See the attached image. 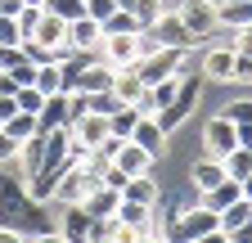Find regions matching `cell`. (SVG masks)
<instances>
[{"label": "cell", "instance_id": "obj_1", "mask_svg": "<svg viewBox=\"0 0 252 243\" xmlns=\"http://www.w3.org/2000/svg\"><path fill=\"white\" fill-rule=\"evenodd\" d=\"M212 230H220V216H216L212 207L194 203V207H171V216L162 225V239L167 243H194V239H203Z\"/></svg>", "mask_w": 252, "mask_h": 243}, {"label": "cell", "instance_id": "obj_2", "mask_svg": "<svg viewBox=\"0 0 252 243\" xmlns=\"http://www.w3.org/2000/svg\"><path fill=\"white\" fill-rule=\"evenodd\" d=\"M32 216H41V203H32L23 176H0V225H14L27 234Z\"/></svg>", "mask_w": 252, "mask_h": 243}, {"label": "cell", "instance_id": "obj_3", "mask_svg": "<svg viewBox=\"0 0 252 243\" xmlns=\"http://www.w3.org/2000/svg\"><path fill=\"white\" fill-rule=\"evenodd\" d=\"M203 90H207V77L203 72H180V86H176V99L162 108V113H158V126H162L167 135L180 126V122L189 117V113H194L198 108V99H203Z\"/></svg>", "mask_w": 252, "mask_h": 243}, {"label": "cell", "instance_id": "obj_4", "mask_svg": "<svg viewBox=\"0 0 252 243\" xmlns=\"http://www.w3.org/2000/svg\"><path fill=\"white\" fill-rule=\"evenodd\" d=\"M158 41L149 36V32H122V36H104V45H99V59L108 68H131V63H140V54H149Z\"/></svg>", "mask_w": 252, "mask_h": 243}, {"label": "cell", "instance_id": "obj_5", "mask_svg": "<svg viewBox=\"0 0 252 243\" xmlns=\"http://www.w3.org/2000/svg\"><path fill=\"white\" fill-rule=\"evenodd\" d=\"M135 72L144 77V86H158V81L185 72V50H176V45H153L149 54H140Z\"/></svg>", "mask_w": 252, "mask_h": 243}, {"label": "cell", "instance_id": "obj_6", "mask_svg": "<svg viewBox=\"0 0 252 243\" xmlns=\"http://www.w3.org/2000/svg\"><path fill=\"white\" fill-rule=\"evenodd\" d=\"M176 14L185 18V27H189V32H194L203 45L220 32V18H216V0H180V5H176Z\"/></svg>", "mask_w": 252, "mask_h": 243}, {"label": "cell", "instance_id": "obj_7", "mask_svg": "<svg viewBox=\"0 0 252 243\" xmlns=\"http://www.w3.org/2000/svg\"><path fill=\"white\" fill-rule=\"evenodd\" d=\"M203 149H207V158H225L230 149H239V126L225 113H212L203 122Z\"/></svg>", "mask_w": 252, "mask_h": 243}, {"label": "cell", "instance_id": "obj_8", "mask_svg": "<svg viewBox=\"0 0 252 243\" xmlns=\"http://www.w3.org/2000/svg\"><path fill=\"white\" fill-rule=\"evenodd\" d=\"M149 36H153L158 45H176V50H198V45H203V41L185 27V18H180L176 9H167L162 18H158V23L149 27Z\"/></svg>", "mask_w": 252, "mask_h": 243}, {"label": "cell", "instance_id": "obj_9", "mask_svg": "<svg viewBox=\"0 0 252 243\" xmlns=\"http://www.w3.org/2000/svg\"><path fill=\"white\" fill-rule=\"evenodd\" d=\"M234 54H239V50L225 45V41H216V45L207 41V45H203V68H198V72L207 77V86H212V81H216V86L234 81Z\"/></svg>", "mask_w": 252, "mask_h": 243}, {"label": "cell", "instance_id": "obj_10", "mask_svg": "<svg viewBox=\"0 0 252 243\" xmlns=\"http://www.w3.org/2000/svg\"><path fill=\"white\" fill-rule=\"evenodd\" d=\"M68 131H72V140H77L81 149H104V144L113 140V131H108V117H104V113H81Z\"/></svg>", "mask_w": 252, "mask_h": 243}, {"label": "cell", "instance_id": "obj_11", "mask_svg": "<svg viewBox=\"0 0 252 243\" xmlns=\"http://www.w3.org/2000/svg\"><path fill=\"white\" fill-rule=\"evenodd\" d=\"M153 162H158V158L149 153L144 144H135V140H122L117 153H113V167L126 171V176H144V171H153Z\"/></svg>", "mask_w": 252, "mask_h": 243}, {"label": "cell", "instance_id": "obj_12", "mask_svg": "<svg viewBox=\"0 0 252 243\" xmlns=\"http://www.w3.org/2000/svg\"><path fill=\"white\" fill-rule=\"evenodd\" d=\"M68 45H72V50H90V54H99V45H104V23H94L90 14L72 18V23H68Z\"/></svg>", "mask_w": 252, "mask_h": 243}, {"label": "cell", "instance_id": "obj_13", "mask_svg": "<svg viewBox=\"0 0 252 243\" xmlns=\"http://www.w3.org/2000/svg\"><path fill=\"white\" fill-rule=\"evenodd\" d=\"M90 225H94V216H90L81 203L59 212V234L68 239V243H90Z\"/></svg>", "mask_w": 252, "mask_h": 243}, {"label": "cell", "instance_id": "obj_14", "mask_svg": "<svg viewBox=\"0 0 252 243\" xmlns=\"http://www.w3.org/2000/svg\"><path fill=\"white\" fill-rule=\"evenodd\" d=\"M32 45H41V50H63V45H68V23L45 9L41 23H36V32H32Z\"/></svg>", "mask_w": 252, "mask_h": 243}, {"label": "cell", "instance_id": "obj_15", "mask_svg": "<svg viewBox=\"0 0 252 243\" xmlns=\"http://www.w3.org/2000/svg\"><path fill=\"white\" fill-rule=\"evenodd\" d=\"M144 90H149V86H144V77L135 72V63H131V68H113V95H117L122 104H140Z\"/></svg>", "mask_w": 252, "mask_h": 243}, {"label": "cell", "instance_id": "obj_16", "mask_svg": "<svg viewBox=\"0 0 252 243\" xmlns=\"http://www.w3.org/2000/svg\"><path fill=\"white\" fill-rule=\"evenodd\" d=\"M72 90H86V95H94V90H113V68L104 63V59H94V63H86L77 72Z\"/></svg>", "mask_w": 252, "mask_h": 243}, {"label": "cell", "instance_id": "obj_17", "mask_svg": "<svg viewBox=\"0 0 252 243\" xmlns=\"http://www.w3.org/2000/svg\"><path fill=\"white\" fill-rule=\"evenodd\" d=\"M122 198H131V203H144V207H158V203H162V189H158L153 171H144V176H131V180H126Z\"/></svg>", "mask_w": 252, "mask_h": 243}, {"label": "cell", "instance_id": "obj_18", "mask_svg": "<svg viewBox=\"0 0 252 243\" xmlns=\"http://www.w3.org/2000/svg\"><path fill=\"white\" fill-rule=\"evenodd\" d=\"M189 180H194L198 194H207V189H216L220 180H225V162L220 158H198L194 167H189Z\"/></svg>", "mask_w": 252, "mask_h": 243}, {"label": "cell", "instance_id": "obj_19", "mask_svg": "<svg viewBox=\"0 0 252 243\" xmlns=\"http://www.w3.org/2000/svg\"><path fill=\"white\" fill-rule=\"evenodd\" d=\"M131 140L144 144L153 158H162V149H167V131L158 126V117H140V122H135V131H131Z\"/></svg>", "mask_w": 252, "mask_h": 243}, {"label": "cell", "instance_id": "obj_20", "mask_svg": "<svg viewBox=\"0 0 252 243\" xmlns=\"http://www.w3.org/2000/svg\"><path fill=\"white\" fill-rule=\"evenodd\" d=\"M117 203H122V194H117V189H108L104 180H99V185L86 194V203H81V207L90 212V216H99V221H104V216H117Z\"/></svg>", "mask_w": 252, "mask_h": 243}, {"label": "cell", "instance_id": "obj_21", "mask_svg": "<svg viewBox=\"0 0 252 243\" xmlns=\"http://www.w3.org/2000/svg\"><path fill=\"white\" fill-rule=\"evenodd\" d=\"M117 221H126V225H140L144 234H153V225H158V207H144V203L122 198V203H117Z\"/></svg>", "mask_w": 252, "mask_h": 243}, {"label": "cell", "instance_id": "obj_22", "mask_svg": "<svg viewBox=\"0 0 252 243\" xmlns=\"http://www.w3.org/2000/svg\"><path fill=\"white\" fill-rule=\"evenodd\" d=\"M239 198H243V189H239V180H230V176H225V180H220V185H216V189H207V194H198V203H203V207H212V212H216V216H220V212H225L230 203H239Z\"/></svg>", "mask_w": 252, "mask_h": 243}, {"label": "cell", "instance_id": "obj_23", "mask_svg": "<svg viewBox=\"0 0 252 243\" xmlns=\"http://www.w3.org/2000/svg\"><path fill=\"white\" fill-rule=\"evenodd\" d=\"M36 122H41V135H45V131H59V126H68V95H50L45 108L36 113Z\"/></svg>", "mask_w": 252, "mask_h": 243}, {"label": "cell", "instance_id": "obj_24", "mask_svg": "<svg viewBox=\"0 0 252 243\" xmlns=\"http://www.w3.org/2000/svg\"><path fill=\"white\" fill-rule=\"evenodd\" d=\"M140 117H144V113H140L135 104H117V108L108 113V131H113L117 140H131V131H135Z\"/></svg>", "mask_w": 252, "mask_h": 243}, {"label": "cell", "instance_id": "obj_25", "mask_svg": "<svg viewBox=\"0 0 252 243\" xmlns=\"http://www.w3.org/2000/svg\"><path fill=\"white\" fill-rule=\"evenodd\" d=\"M5 135H9V140H18V144H27L32 135H41V122H36V113H23V108H18V113L5 122Z\"/></svg>", "mask_w": 252, "mask_h": 243}, {"label": "cell", "instance_id": "obj_26", "mask_svg": "<svg viewBox=\"0 0 252 243\" xmlns=\"http://www.w3.org/2000/svg\"><path fill=\"white\" fill-rule=\"evenodd\" d=\"M36 90L50 99V95H63V68L59 59H50V63H36Z\"/></svg>", "mask_w": 252, "mask_h": 243}, {"label": "cell", "instance_id": "obj_27", "mask_svg": "<svg viewBox=\"0 0 252 243\" xmlns=\"http://www.w3.org/2000/svg\"><path fill=\"white\" fill-rule=\"evenodd\" d=\"M248 221H252V198H239V203H230L225 212H220V230H225V234L243 230Z\"/></svg>", "mask_w": 252, "mask_h": 243}, {"label": "cell", "instance_id": "obj_28", "mask_svg": "<svg viewBox=\"0 0 252 243\" xmlns=\"http://www.w3.org/2000/svg\"><path fill=\"white\" fill-rule=\"evenodd\" d=\"M122 32H144L140 18H135L131 9H113V14L104 18V36H122Z\"/></svg>", "mask_w": 252, "mask_h": 243}, {"label": "cell", "instance_id": "obj_29", "mask_svg": "<svg viewBox=\"0 0 252 243\" xmlns=\"http://www.w3.org/2000/svg\"><path fill=\"white\" fill-rule=\"evenodd\" d=\"M220 162H225V176H230V180H243V176L252 171V149H243V144H239V149H230Z\"/></svg>", "mask_w": 252, "mask_h": 243}, {"label": "cell", "instance_id": "obj_30", "mask_svg": "<svg viewBox=\"0 0 252 243\" xmlns=\"http://www.w3.org/2000/svg\"><path fill=\"white\" fill-rule=\"evenodd\" d=\"M140 239H144V230H140V225H126V221H117V216H113V221H108V239H104V243H140Z\"/></svg>", "mask_w": 252, "mask_h": 243}, {"label": "cell", "instance_id": "obj_31", "mask_svg": "<svg viewBox=\"0 0 252 243\" xmlns=\"http://www.w3.org/2000/svg\"><path fill=\"white\" fill-rule=\"evenodd\" d=\"M176 86H180V72L167 77V81H158V86H149V95H153V108H158V113H162V108L176 99Z\"/></svg>", "mask_w": 252, "mask_h": 243}, {"label": "cell", "instance_id": "obj_32", "mask_svg": "<svg viewBox=\"0 0 252 243\" xmlns=\"http://www.w3.org/2000/svg\"><path fill=\"white\" fill-rule=\"evenodd\" d=\"M45 9H50V14H59L63 23H72V18H81V14H86V0H45Z\"/></svg>", "mask_w": 252, "mask_h": 243}, {"label": "cell", "instance_id": "obj_33", "mask_svg": "<svg viewBox=\"0 0 252 243\" xmlns=\"http://www.w3.org/2000/svg\"><path fill=\"white\" fill-rule=\"evenodd\" d=\"M14 99H18L23 113H41V108H45V95H41L36 86H18V95H14Z\"/></svg>", "mask_w": 252, "mask_h": 243}, {"label": "cell", "instance_id": "obj_34", "mask_svg": "<svg viewBox=\"0 0 252 243\" xmlns=\"http://www.w3.org/2000/svg\"><path fill=\"white\" fill-rule=\"evenodd\" d=\"M41 5H23V14H18V32H23V45L32 41V32H36V23H41Z\"/></svg>", "mask_w": 252, "mask_h": 243}, {"label": "cell", "instance_id": "obj_35", "mask_svg": "<svg viewBox=\"0 0 252 243\" xmlns=\"http://www.w3.org/2000/svg\"><path fill=\"white\" fill-rule=\"evenodd\" d=\"M220 113H225L234 126H252V99H234V104H225Z\"/></svg>", "mask_w": 252, "mask_h": 243}, {"label": "cell", "instance_id": "obj_36", "mask_svg": "<svg viewBox=\"0 0 252 243\" xmlns=\"http://www.w3.org/2000/svg\"><path fill=\"white\" fill-rule=\"evenodd\" d=\"M135 18H140V27L149 32V27L162 18V0H140V5H135Z\"/></svg>", "mask_w": 252, "mask_h": 243}, {"label": "cell", "instance_id": "obj_37", "mask_svg": "<svg viewBox=\"0 0 252 243\" xmlns=\"http://www.w3.org/2000/svg\"><path fill=\"white\" fill-rule=\"evenodd\" d=\"M23 59H27V50H23V45H0V72H14Z\"/></svg>", "mask_w": 252, "mask_h": 243}, {"label": "cell", "instance_id": "obj_38", "mask_svg": "<svg viewBox=\"0 0 252 243\" xmlns=\"http://www.w3.org/2000/svg\"><path fill=\"white\" fill-rule=\"evenodd\" d=\"M117 104H122V99L113 95V90H94V95H90V113H104V117H108Z\"/></svg>", "mask_w": 252, "mask_h": 243}, {"label": "cell", "instance_id": "obj_39", "mask_svg": "<svg viewBox=\"0 0 252 243\" xmlns=\"http://www.w3.org/2000/svg\"><path fill=\"white\" fill-rule=\"evenodd\" d=\"M0 45H23V32H18V18H5V14H0Z\"/></svg>", "mask_w": 252, "mask_h": 243}, {"label": "cell", "instance_id": "obj_40", "mask_svg": "<svg viewBox=\"0 0 252 243\" xmlns=\"http://www.w3.org/2000/svg\"><path fill=\"white\" fill-rule=\"evenodd\" d=\"M14 162H18V140H9L0 126V167H14Z\"/></svg>", "mask_w": 252, "mask_h": 243}, {"label": "cell", "instance_id": "obj_41", "mask_svg": "<svg viewBox=\"0 0 252 243\" xmlns=\"http://www.w3.org/2000/svg\"><path fill=\"white\" fill-rule=\"evenodd\" d=\"M234 86H252V54H234Z\"/></svg>", "mask_w": 252, "mask_h": 243}, {"label": "cell", "instance_id": "obj_42", "mask_svg": "<svg viewBox=\"0 0 252 243\" xmlns=\"http://www.w3.org/2000/svg\"><path fill=\"white\" fill-rule=\"evenodd\" d=\"M113 9H117V0H86V14H90L94 23H104Z\"/></svg>", "mask_w": 252, "mask_h": 243}, {"label": "cell", "instance_id": "obj_43", "mask_svg": "<svg viewBox=\"0 0 252 243\" xmlns=\"http://www.w3.org/2000/svg\"><path fill=\"white\" fill-rule=\"evenodd\" d=\"M32 234H23V230H14V225H0V243H27Z\"/></svg>", "mask_w": 252, "mask_h": 243}, {"label": "cell", "instance_id": "obj_44", "mask_svg": "<svg viewBox=\"0 0 252 243\" xmlns=\"http://www.w3.org/2000/svg\"><path fill=\"white\" fill-rule=\"evenodd\" d=\"M27 243H68V239H63L59 230H41V234H32Z\"/></svg>", "mask_w": 252, "mask_h": 243}, {"label": "cell", "instance_id": "obj_45", "mask_svg": "<svg viewBox=\"0 0 252 243\" xmlns=\"http://www.w3.org/2000/svg\"><path fill=\"white\" fill-rule=\"evenodd\" d=\"M0 95H18V77L14 72H0Z\"/></svg>", "mask_w": 252, "mask_h": 243}, {"label": "cell", "instance_id": "obj_46", "mask_svg": "<svg viewBox=\"0 0 252 243\" xmlns=\"http://www.w3.org/2000/svg\"><path fill=\"white\" fill-rule=\"evenodd\" d=\"M0 14H5V18H18L23 14V0H0Z\"/></svg>", "mask_w": 252, "mask_h": 243}, {"label": "cell", "instance_id": "obj_47", "mask_svg": "<svg viewBox=\"0 0 252 243\" xmlns=\"http://www.w3.org/2000/svg\"><path fill=\"white\" fill-rule=\"evenodd\" d=\"M194 243H230V234H225V230H212V234H203V239H194Z\"/></svg>", "mask_w": 252, "mask_h": 243}, {"label": "cell", "instance_id": "obj_48", "mask_svg": "<svg viewBox=\"0 0 252 243\" xmlns=\"http://www.w3.org/2000/svg\"><path fill=\"white\" fill-rule=\"evenodd\" d=\"M230 239H234V243H252V221H248V225H243V230H234V234H230Z\"/></svg>", "mask_w": 252, "mask_h": 243}, {"label": "cell", "instance_id": "obj_49", "mask_svg": "<svg viewBox=\"0 0 252 243\" xmlns=\"http://www.w3.org/2000/svg\"><path fill=\"white\" fill-rule=\"evenodd\" d=\"M239 144H243V149H252V126H239Z\"/></svg>", "mask_w": 252, "mask_h": 243}, {"label": "cell", "instance_id": "obj_50", "mask_svg": "<svg viewBox=\"0 0 252 243\" xmlns=\"http://www.w3.org/2000/svg\"><path fill=\"white\" fill-rule=\"evenodd\" d=\"M239 189H243V198H252V171H248V176L239 180Z\"/></svg>", "mask_w": 252, "mask_h": 243}, {"label": "cell", "instance_id": "obj_51", "mask_svg": "<svg viewBox=\"0 0 252 243\" xmlns=\"http://www.w3.org/2000/svg\"><path fill=\"white\" fill-rule=\"evenodd\" d=\"M135 5H140V0H117V9H131V14H135Z\"/></svg>", "mask_w": 252, "mask_h": 243}, {"label": "cell", "instance_id": "obj_52", "mask_svg": "<svg viewBox=\"0 0 252 243\" xmlns=\"http://www.w3.org/2000/svg\"><path fill=\"white\" fill-rule=\"evenodd\" d=\"M23 5H41V9H45V0H23Z\"/></svg>", "mask_w": 252, "mask_h": 243}, {"label": "cell", "instance_id": "obj_53", "mask_svg": "<svg viewBox=\"0 0 252 243\" xmlns=\"http://www.w3.org/2000/svg\"><path fill=\"white\" fill-rule=\"evenodd\" d=\"M230 243H234V239H230Z\"/></svg>", "mask_w": 252, "mask_h": 243}]
</instances>
